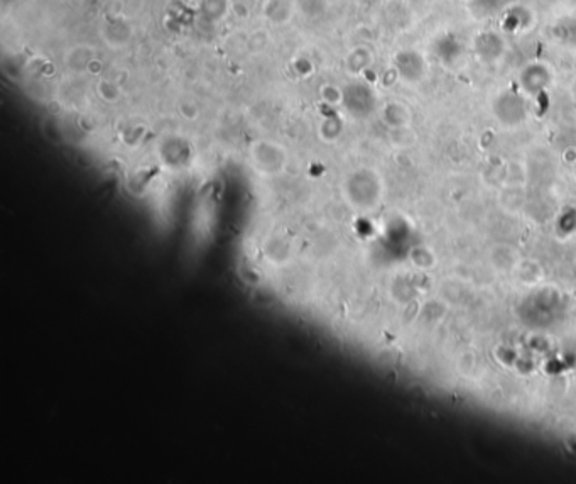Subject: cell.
<instances>
[{"instance_id":"1","label":"cell","mask_w":576,"mask_h":484,"mask_svg":"<svg viewBox=\"0 0 576 484\" xmlns=\"http://www.w3.org/2000/svg\"><path fill=\"white\" fill-rule=\"evenodd\" d=\"M134 36V27L122 16H110L102 26V38L113 49L124 48Z\"/></svg>"},{"instance_id":"2","label":"cell","mask_w":576,"mask_h":484,"mask_svg":"<svg viewBox=\"0 0 576 484\" xmlns=\"http://www.w3.org/2000/svg\"><path fill=\"white\" fill-rule=\"evenodd\" d=\"M93 48L86 46V44H78V46L68 49L65 54V66L66 70L73 71V73H83L88 71L90 63L95 60Z\"/></svg>"},{"instance_id":"3","label":"cell","mask_w":576,"mask_h":484,"mask_svg":"<svg viewBox=\"0 0 576 484\" xmlns=\"http://www.w3.org/2000/svg\"><path fill=\"white\" fill-rule=\"evenodd\" d=\"M264 16L272 24H288L293 17V7L286 0H267L264 4Z\"/></svg>"},{"instance_id":"4","label":"cell","mask_w":576,"mask_h":484,"mask_svg":"<svg viewBox=\"0 0 576 484\" xmlns=\"http://www.w3.org/2000/svg\"><path fill=\"white\" fill-rule=\"evenodd\" d=\"M230 9H232L230 0H201V6H199V11H201L203 16L213 22L224 19Z\"/></svg>"},{"instance_id":"5","label":"cell","mask_w":576,"mask_h":484,"mask_svg":"<svg viewBox=\"0 0 576 484\" xmlns=\"http://www.w3.org/2000/svg\"><path fill=\"white\" fill-rule=\"evenodd\" d=\"M296 7L303 16L316 19L325 12V0H296Z\"/></svg>"},{"instance_id":"6","label":"cell","mask_w":576,"mask_h":484,"mask_svg":"<svg viewBox=\"0 0 576 484\" xmlns=\"http://www.w3.org/2000/svg\"><path fill=\"white\" fill-rule=\"evenodd\" d=\"M97 88H98L100 97H102L103 101H107V102H117V101H119L120 88H119V85H117L113 80H107V78L100 80Z\"/></svg>"},{"instance_id":"7","label":"cell","mask_w":576,"mask_h":484,"mask_svg":"<svg viewBox=\"0 0 576 484\" xmlns=\"http://www.w3.org/2000/svg\"><path fill=\"white\" fill-rule=\"evenodd\" d=\"M293 68L299 76H308L310 73H313V61L308 60V58H298V60L294 61Z\"/></svg>"},{"instance_id":"8","label":"cell","mask_w":576,"mask_h":484,"mask_svg":"<svg viewBox=\"0 0 576 484\" xmlns=\"http://www.w3.org/2000/svg\"><path fill=\"white\" fill-rule=\"evenodd\" d=\"M88 71L90 73H100V71H103V65H102V61L98 60V58H95V60L90 63V66H88Z\"/></svg>"}]
</instances>
